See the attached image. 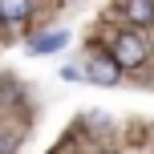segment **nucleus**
<instances>
[{
    "label": "nucleus",
    "mask_w": 154,
    "mask_h": 154,
    "mask_svg": "<svg viewBox=\"0 0 154 154\" xmlns=\"http://www.w3.org/2000/svg\"><path fill=\"white\" fill-rule=\"evenodd\" d=\"M29 16V0H0V20L4 24H20Z\"/></svg>",
    "instance_id": "nucleus-4"
},
{
    "label": "nucleus",
    "mask_w": 154,
    "mask_h": 154,
    "mask_svg": "<svg viewBox=\"0 0 154 154\" xmlns=\"http://www.w3.org/2000/svg\"><path fill=\"white\" fill-rule=\"evenodd\" d=\"M126 16H130V24H150L154 20V0H126Z\"/></svg>",
    "instance_id": "nucleus-3"
},
{
    "label": "nucleus",
    "mask_w": 154,
    "mask_h": 154,
    "mask_svg": "<svg viewBox=\"0 0 154 154\" xmlns=\"http://www.w3.org/2000/svg\"><path fill=\"white\" fill-rule=\"evenodd\" d=\"M85 77L97 85H118V77H122V65L114 61V53H93L89 65H85Z\"/></svg>",
    "instance_id": "nucleus-2"
},
{
    "label": "nucleus",
    "mask_w": 154,
    "mask_h": 154,
    "mask_svg": "<svg viewBox=\"0 0 154 154\" xmlns=\"http://www.w3.org/2000/svg\"><path fill=\"white\" fill-rule=\"evenodd\" d=\"M65 41H69L65 32H45V37H37L29 49H32V53H53V49H61V45H65Z\"/></svg>",
    "instance_id": "nucleus-5"
},
{
    "label": "nucleus",
    "mask_w": 154,
    "mask_h": 154,
    "mask_svg": "<svg viewBox=\"0 0 154 154\" xmlns=\"http://www.w3.org/2000/svg\"><path fill=\"white\" fill-rule=\"evenodd\" d=\"M109 53H114V61L122 65V69H138V65L146 61V45H142L138 32H118L114 45H109Z\"/></svg>",
    "instance_id": "nucleus-1"
}]
</instances>
